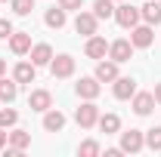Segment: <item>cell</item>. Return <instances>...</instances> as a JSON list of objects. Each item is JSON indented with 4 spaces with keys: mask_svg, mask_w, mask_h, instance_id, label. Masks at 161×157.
<instances>
[{
    "mask_svg": "<svg viewBox=\"0 0 161 157\" xmlns=\"http://www.w3.org/2000/svg\"><path fill=\"white\" fill-rule=\"evenodd\" d=\"M75 120H78L80 129L96 126V123H99V108H96V102H93V99H84V105L75 111Z\"/></svg>",
    "mask_w": 161,
    "mask_h": 157,
    "instance_id": "cell-1",
    "label": "cell"
},
{
    "mask_svg": "<svg viewBox=\"0 0 161 157\" xmlns=\"http://www.w3.org/2000/svg\"><path fill=\"white\" fill-rule=\"evenodd\" d=\"M142 148H146V136H142L140 129L121 133V151H124V154H140Z\"/></svg>",
    "mask_w": 161,
    "mask_h": 157,
    "instance_id": "cell-2",
    "label": "cell"
},
{
    "mask_svg": "<svg viewBox=\"0 0 161 157\" xmlns=\"http://www.w3.org/2000/svg\"><path fill=\"white\" fill-rule=\"evenodd\" d=\"M115 22H118L121 28H133V25H140V6H130V3L115 6Z\"/></svg>",
    "mask_w": 161,
    "mask_h": 157,
    "instance_id": "cell-3",
    "label": "cell"
},
{
    "mask_svg": "<svg viewBox=\"0 0 161 157\" xmlns=\"http://www.w3.org/2000/svg\"><path fill=\"white\" fill-rule=\"evenodd\" d=\"M50 71H53V77H71L75 74V59L68 56V53H62V56H53V62H50Z\"/></svg>",
    "mask_w": 161,
    "mask_h": 157,
    "instance_id": "cell-4",
    "label": "cell"
},
{
    "mask_svg": "<svg viewBox=\"0 0 161 157\" xmlns=\"http://www.w3.org/2000/svg\"><path fill=\"white\" fill-rule=\"evenodd\" d=\"M96 28H99V19H96V13H80V9H78L75 31H78V34H84V37H93V34H96Z\"/></svg>",
    "mask_w": 161,
    "mask_h": 157,
    "instance_id": "cell-5",
    "label": "cell"
},
{
    "mask_svg": "<svg viewBox=\"0 0 161 157\" xmlns=\"http://www.w3.org/2000/svg\"><path fill=\"white\" fill-rule=\"evenodd\" d=\"M130 56H133V43H130V40H115V43H108V59L112 62L124 65V62H130Z\"/></svg>",
    "mask_w": 161,
    "mask_h": 157,
    "instance_id": "cell-6",
    "label": "cell"
},
{
    "mask_svg": "<svg viewBox=\"0 0 161 157\" xmlns=\"http://www.w3.org/2000/svg\"><path fill=\"white\" fill-rule=\"evenodd\" d=\"M152 40H155L152 25H133V28H130V43H133V46L146 49V46H152Z\"/></svg>",
    "mask_w": 161,
    "mask_h": 157,
    "instance_id": "cell-7",
    "label": "cell"
},
{
    "mask_svg": "<svg viewBox=\"0 0 161 157\" xmlns=\"http://www.w3.org/2000/svg\"><path fill=\"white\" fill-rule=\"evenodd\" d=\"M50 105H53V96H50V89H34L31 96H28V108L31 111H50Z\"/></svg>",
    "mask_w": 161,
    "mask_h": 157,
    "instance_id": "cell-8",
    "label": "cell"
},
{
    "mask_svg": "<svg viewBox=\"0 0 161 157\" xmlns=\"http://www.w3.org/2000/svg\"><path fill=\"white\" fill-rule=\"evenodd\" d=\"M34 74H37V65L34 62H19L13 68V80L16 83H34Z\"/></svg>",
    "mask_w": 161,
    "mask_h": 157,
    "instance_id": "cell-9",
    "label": "cell"
},
{
    "mask_svg": "<svg viewBox=\"0 0 161 157\" xmlns=\"http://www.w3.org/2000/svg\"><path fill=\"white\" fill-rule=\"evenodd\" d=\"M9 49H13L16 56L31 53V34H25V31H13V34H9Z\"/></svg>",
    "mask_w": 161,
    "mask_h": 157,
    "instance_id": "cell-10",
    "label": "cell"
},
{
    "mask_svg": "<svg viewBox=\"0 0 161 157\" xmlns=\"http://www.w3.org/2000/svg\"><path fill=\"white\" fill-rule=\"evenodd\" d=\"M75 89H78L80 99H96L102 93V86H99V80H96V77H80Z\"/></svg>",
    "mask_w": 161,
    "mask_h": 157,
    "instance_id": "cell-11",
    "label": "cell"
},
{
    "mask_svg": "<svg viewBox=\"0 0 161 157\" xmlns=\"http://www.w3.org/2000/svg\"><path fill=\"white\" fill-rule=\"evenodd\" d=\"M84 53H87L90 59H105V56H108V43H105L102 37H96V34H93V37H87Z\"/></svg>",
    "mask_w": 161,
    "mask_h": 157,
    "instance_id": "cell-12",
    "label": "cell"
},
{
    "mask_svg": "<svg viewBox=\"0 0 161 157\" xmlns=\"http://www.w3.org/2000/svg\"><path fill=\"white\" fill-rule=\"evenodd\" d=\"M93 77L99 80V83H115L118 80V62H99Z\"/></svg>",
    "mask_w": 161,
    "mask_h": 157,
    "instance_id": "cell-13",
    "label": "cell"
},
{
    "mask_svg": "<svg viewBox=\"0 0 161 157\" xmlns=\"http://www.w3.org/2000/svg\"><path fill=\"white\" fill-rule=\"evenodd\" d=\"M152 108H155V96L152 93H133V111L146 117V114H152Z\"/></svg>",
    "mask_w": 161,
    "mask_h": 157,
    "instance_id": "cell-14",
    "label": "cell"
},
{
    "mask_svg": "<svg viewBox=\"0 0 161 157\" xmlns=\"http://www.w3.org/2000/svg\"><path fill=\"white\" fill-rule=\"evenodd\" d=\"M112 93H115V99H121V102L133 99V93H136V80H130V77H118Z\"/></svg>",
    "mask_w": 161,
    "mask_h": 157,
    "instance_id": "cell-15",
    "label": "cell"
},
{
    "mask_svg": "<svg viewBox=\"0 0 161 157\" xmlns=\"http://www.w3.org/2000/svg\"><path fill=\"white\" fill-rule=\"evenodd\" d=\"M140 19H146V25H161V0H149L140 6Z\"/></svg>",
    "mask_w": 161,
    "mask_h": 157,
    "instance_id": "cell-16",
    "label": "cell"
},
{
    "mask_svg": "<svg viewBox=\"0 0 161 157\" xmlns=\"http://www.w3.org/2000/svg\"><path fill=\"white\" fill-rule=\"evenodd\" d=\"M31 145V133H25V129H13L9 133V151H16L22 157V151Z\"/></svg>",
    "mask_w": 161,
    "mask_h": 157,
    "instance_id": "cell-17",
    "label": "cell"
},
{
    "mask_svg": "<svg viewBox=\"0 0 161 157\" xmlns=\"http://www.w3.org/2000/svg\"><path fill=\"white\" fill-rule=\"evenodd\" d=\"M62 126H65V114H62V111H53V108L43 111V129H47V133H59Z\"/></svg>",
    "mask_w": 161,
    "mask_h": 157,
    "instance_id": "cell-18",
    "label": "cell"
},
{
    "mask_svg": "<svg viewBox=\"0 0 161 157\" xmlns=\"http://www.w3.org/2000/svg\"><path fill=\"white\" fill-rule=\"evenodd\" d=\"M31 62H34V65H50V62H53V46H50V43H37V46H31Z\"/></svg>",
    "mask_w": 161,
    "mask_h": 157,
    "instance_id": "cell-19",
    "label": "cell"
},
{
    "mask_svg": "<svg viewBox=\"0 0 161 157\" xmlns=\"http://www.w3.org/2000/svg\"><path fill=\"white\" fill-rule=\"evenodd\" d=\"M43 22L50 25V28H65V9L62 6H53V9H47V16H43Z\"/></svg>",
    "mask_w": 161,
    "mask_h": 157,
    "instance_id": "cell-20",
    "label": "cell"
},
{
    "mask_svg": "<svg viewBox=\"0 0 161 157\" xmlns=\"http://www.w3.org/2000/svg\"><path fill=\"white\" fill-rule=\"evenodd\" d=\"M16 96H19V83H16V80L0 77V102H13Z\"/></svg>",
    "mask_w": 161,
    "mask_h": 157,
    "instance_id": "cell-21",
    "label": "cell"
},
{
    "mask_svg": "<svg viewBox=\"0 0 161 157\" xmlns=\"http://www.w3.org/2000/svg\"><path fill=\"white\" fill-rule=\"evenodd\" d=\"M99 129L105 133V136L118 133V129H121V117H118V114H102V117H99Z\"/></svg>",
    "mask_w": 161,
    "mask_h": 157,
    "instance_id": "cell-22",
    "label": "cell"
},
{
    "mask_svg": "<svg viewBox=\"0 0 161 157\" xmlns=\"http://www.w3.org/2000/svg\"><path fill=\"white\" fill-rule=\"evenodd\" d=\"M93 13H96V19H115V0H96Z\"/></svg>",
    "mask_w": 161,
    "mask_h": 157,
    "instance_id": "cell-23",
    "label": "cell"
},
{
    "mask_svg": "<svg viewBox=\"0 0 161 157\" xmlns=\"http://www.w3.org/2000/svg\"><path fill=\"white\" fill-rule=\"evenodd\" d=\"M146 145H149L152 151H161V126H152V129H146Z\"/></svg>",
    "mask_w": 161,
    "mask_h": 157,
    "instance_id": "cell-24",
    "label": "cell"
},
{
    "mask_svg": "<svg viewBox=\"0 0 161 157\" xmlns=\"http://www.w3.org/2000/svg\"><path fill=\"white\" fill-rule=\"evenodd\" d=\"M19 123V114L13 111V108H0V126L3 129H9V126H16Z\"/></svg>",
    "mask_w": 161,
    "mask_h": 157,
    "instance_id": "cell-25",
    "label": "cell"
},
{
    "mask_svg": "<svg viewBox=\"0 0 161 157\" xmlns=\"http://www.w3.org/2000/svg\"><path fill=\"white\" fill-rule=\"evenodd\" d=\"M9 3H13L16 16H31V9H34V0H9Z\"/></svg>",
    "mask_w": 161,
    "mask_h": 157,
    "instance_id": "cell-26",
    "label": "cell"
},
{
    "mask_svg": "<svg viewBox=\"0 0 161 157\" xmlns=\"http://www.w3.org/2000/svg\"><path fill=\"white\" fill-rule=\"evenodd\" d=\"M78 154H80V157H96V154H99V142H93V139H87V142H80Z\"/></svg>",
    "mask_w": 161,
    "mask_h": 157,
    "instance_id": "cell-27",
    "label": "cell"
},
{
    "mask_svg": "<svg viewBox=\"0 0 161 157\" xmlns=\"http://www.w3.org/2000/svg\"><path fill=\"white\" fill-rule=\"evenodd\" d=\"M13 34V22H6V19H0V40H6Z\"/></svg>",
    "mask_w": 161,
    "mask_h": 157,
    "instance_id": "cell-28",
    "label": "cell"
},
{
    "mask_svg": "<svg viewBox=\"0 0 161 157\" xmlns=\"http://www.w3.org/2000/svg\"><path fill=\"white\" fill-rule=\"evenodd\" d=\"M59 6L68 13V9H80V6H84V0H59Z\"/></svg>",
    "mask_w": 161,
    "mask_h": 157,
    "instance_id": "cell-29",
    "label": "cell"
},
{
    "mask_svg": "<svg viewBox=\"0 0 161 157\" xmlns=\"http://www.w3.org/2000/svg\"><path fill=\"white\" fill-rule=\"evenodd\" d=\"M6 145H9V133H6V129H3V126H0V151H3V148H6Z\"/></svg>",
    "mask_w": 161,
    "mask_h": 157,
    "instance_id": "cell-30",
    "label": "cell"
},
{
    "mask_svg": "<svg viewBox=\"0 0 161 157\" xmlns=\"http://www.w3.org/2000/svg\"><path fill=\"white\" fill-rule=\"evenodd\" d=\"M152 96H155V105H161V83H155V93Z\"/></svg>",
    "mask_w": 161,
    "mask_h": 157,
    "instance_id": "cell-31",
    "label": "cell"
},
{
    "mask_svg": "<svg viewBox=\"0 0 161 157\" xmlns=\"http://www.w3.org/2000/svg\"><path fill=\"white\" fill-rule=\"evenodd\" d=\"M3 71H6V62L0 59V77H3Z\"/></svg>",
    "mask_w": 161,
    "mask_h": 157,
    "instance_id": "cell-32",
    "label": "cell"
},
{
    "mask_svg": "<svg viewBox=\"0 0 161 157\" xmlns=\"http://www.w3.org/2000/svg\"><path fill=\"white\" fill-rule=\"evenodd\" d=\"M0 3H3V0H0Z\"/></svg>",
    "mask_w": 161,
    "mask_h": 157,
    "instance_id": "cell-33",
    "label": "cell"
},
{
    "mask_svg": "<svg viewBox=\"0 0 161 157\" xmlns=\"http://www.w3.org/2000/svg\"><path fill=\"white\" fill-rule=\"evenodd\" d=\"M118 3H121V0H118Z\"/></svg>",
    "mask_w": 161,
    "mask_h": 157,
    "instance_id": "cell-34",
    "label": "cell"
}]
</instances>
